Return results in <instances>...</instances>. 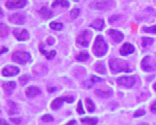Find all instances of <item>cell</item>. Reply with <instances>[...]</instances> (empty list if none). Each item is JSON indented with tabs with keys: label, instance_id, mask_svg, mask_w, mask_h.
<instances>
[{
	"label": "cell",
	"instance_id": "6da1fadb",
	"mask_svg": "<svg viewBox=\"0 0 156 125\" xmlns=\"http://www.w3.org/2000/svg\"><path fill=\"white\" fill-rule=\"evenodd\" d=\"M108 64L111 71L113 73H118L121 72L129 73L132 71V70L129 68L128 62L121 59L112 58L109 60Z\"/></svg>",
	"mask_w": 156,
	"mask_h": 125
},
{
	"label": "cell",
	"instance_id": "7a4b0ae2",
	"mask_svg": "<svg viewBox=\"0 0 156 125\" xmlns=\"http://www.w3.org/2000/svg\"><path fill=\"white\" fill-rule=\"evenodd\" d=\"M108 44L105 42L102 36L98 35L96 37L93 46V52L95 56H104L108 51Z\"/></svg>",
	"mask_w": 156,
	"mask_h": 125
},
{
	"label": "cell",
	"instance_id": "3957f363",
	"mask_svg": "<svg viewBox=\"0 0 156 125\" xmlns=\"http://www.w3.org/2000/svg\"><path fill=\"white\" fill-rule=\"evenodd\" d=\"M31 59L30 53L24 51H16L12 55V60L17 64H24Z\"/></svg>",
	"mask_w": 156,
	"mask_h": 125
},
{
	"label": "cell",
	"instance_id": "277c9868",
	"mask_svg": "<svg viewBox=\"0 0 156 125\" xmlns=\"http://www.w3.org/2000/svg\"><path fill=\"white\" fill-rule=\"evenodd\" d=\"M142 69L146 72H152L156 69V61L151 56H146L141 62Z\"/></svg>",
	"mask_w": 156,
	"mask_h": 125
},
{
	"label": "cell",
	"instance_id": "5b68a950",
	"mask_svg": "<svg viewBox=\"0 0 156 125\" xmlns=\"http://www.w3.org/2000/svg\"><path fill=\"white\" fill-rule=\"evenodd\" d=\"M74 101V97L73 96H65V97H60L57 98L52 102L51 105V108L53 110H58L59 109L62 107L63 105V103L66 102L67 103H72Z\"/></svg>",
	"mask_w": 156,
	"mask_h": 125
},
{
	"label": "cell",
	"instance_id": "8992f818",
	"mask_svg": "<svg viewBox=\"0 0 156 125\" xmlns=\"http://www.w3.org/2000/svg\"><path fill=\"white\" fill-rule=\"evenodd\" d=\"M92 38V33L89 30H86L78 35L77 38V44L83 47H88L90 43V40Z\"/></svg>",
	"mask_w": 156,
	"mask_h": 125
},
{
	"label": "cell",
	"instance_id": "52a82bcc",
	"mask_svg": "<svg viewBox=\"0 0 156 125\" xmlns=\"http://www.w3.org/2000/svg\"><path fill=\"white\" fill-rule=\"evenodd\" d=\"M114 1L113 0H106L103 2H93L90 4V6L91 9L98 10H109L113 7Z\"/></svg>",
	"mask_w": 156,
	"mask_h": 125
},
{
	"label": "cell",
	"instance_id": "ba28073f",
	"mask_svg": "<svg viewBox=\"0 0 156 125\" xmlns=\"http://www.w3.org/2000/svg\"><path fill=\"white\" fill-rule=\"evenodd\" d=\"M27 4V0H9L5 3V6L9 9H22Z\"/></svg>",
	"mask_w": 156,
	"mask_h": 125
},
{
	"label": "cell",
	"instance_id": "9c48e42d",
	"mask_svg": "<svg viewBox=\"0 0 156 125\" xmlns=\"http://www.w3.org/2000/svg\"><path fill=\"white\" fill-rule=\"evenodd\" d=\"M8 20L12 24L22 25L24 24L26 17L24 14L22 12H15V13L9 15L8 17Z\"/></svg>",
	"mask_w": 156,
	"mask_h": 125
},
{
	"label": "cell",
	"instance_id": "30bf717a",
	"mask_svg": "<svg viewBox=\"0 0 156 125\" xmlns=\"http://www.w3.org/2000/svg\"><path fill=\"white\" fill-rule=\"evenodd\" d=\"M116 82L118 85L122 86V87L131 88L136 84V79L133 77H120L116 80Z\"/></svg>",
	"mask_w": 156,
	"mask_h": 125
},
{
	"label": "cell",
	"instance_id": "8fae6325",
	"mask_svg": "<svg viewBox=\"0 0 156 125\" xmlns=\"http://www.w3.org/2000/svg\"><path fill=\"white\" fill-rule=\"evenodd\" d=\"M12 33L18 41H26L29 38V34H28V31L26 29H23V28H15Z\"/></svg>",
	"mask_w": 156,
	"mask_h": 125
},
{
	"label": "cell",
	"instance_id": "7c38bea8",
	"mask_svg": "<svg viewBox=\"0 0 156 125\" xmlns=\"http://www.w3.org/2000/svg\"><path fill=\"white\" fill-rule=\"evenodd\" d=\"M20 73V69L17 66H8L2 70V75L5 77H12L17 75Z\"/></svg>",
	"mask_w": 156,
	"mask_h": 125
},
{
	"label": "cell",
	"instance_id": "4fadbf2b",
	"mask_svg": "<svg viewBox=\"0 0 156 125\" xmlns=\"http://www.w3.org/2000/svg\"><path fill=\"white\" fill-rule=\"evenodd\" d=\"M135 51L134 46L131 44L125 43L119 49V53L123 56H127L130 54H132Z\"/></svg>",
	"mask_w": 156,
	"mask_h": 125
},
{
	"label": "cell",
	"instance_id": "5bb4252c",
	"mask_svg": "<svg viewBox=\"0 0 156 125\" xmlns=\"http://www.w3.org/2000/svg\"><path fill=\"white\" fill-rule=\"evenodd\" d=\"M108 35H110V37L113 39V41H115V42H120L124 38V34L120 31L115 29H110L108 31Z\"/></svg>",
	"mask_w": 156,
	"mask_h": 125
},
{
	"label": "cell",
	"instance_id": "9a60e30c",
	"mask_svg": "<svg viewBox=\"0 0 156 125\" xmlns=\"http://www.w3.org/2000/svg\"><path fill=\"white\" fill-rule=\"evenodd\" d=\"M33 72L39 76H42V75H46V73L48 72V68L45 64H39L33 66Z\"/></svg>",
	"mask_w": 156,
	"mask_h": 125
},
{
	"label": "cell",
	"instance_id": "2e32d148",
	"mask_svg": "<svg viewBox=\"0 0 156 125\" xmlns=\"http://www.w3.org/2000/svg\"><path fill=\"white\" fill-rule=\"evenodd\" d=\"M2 87H3L4 92L6 95H10L13 92L14 89L16 87V83L15 82H4L2 83Z\"/></svg>",
	"mask_w": 156,
	"mask_h": 125
},
{
	"label": "cell",
	"instance_id": "e0dca14e",
	"mask_svg": "<svg viewBox=\"0 0 156 125\" xmlns=\"http://www.w3.org/2000/svg\"><path fill=\"white\" fill-rule=\"evenodd\" d=\"M41 91L40 88L36 87H30L27 88L26 90V95L28 98H33L36 96L40 95L41 94Z\"/></svg>",
	"mask_w": 156,
	"mask_h": 125
},
{
	"label": "cell",
	"instance_id": "ac0fdd59",
	"mask_svg": "<svg viewBox=\"0 0 156 125\" xmlns=\"http://www.w3.org/2000/svg\"><path fill=\"white\" fill-rule=\"evenodd\" d=\"M39 49H40V53L41 54L44 55L46 56V58L48 59V60H51V59H53L56 55V51L54 50L50 51H47L44 50V46L42 44H40V46H39Z\"/></svg>",
	"mask_w": 156,
	"mask_h": 125
},
{
	"label": "cell",
	"instance_id": "d6986e66",
	"mask_svg": "<svg viewBox=\"0 0 156 125\" xmlns=\"http://www.w3.org/2000/svg\"><path fill=\"white\" fill-rule=\"evenodd\" d=\"M105 26V21L102 19H96L90 24V27L94 28L95 30L101 31L103 30Z\"/></svg>",
	"mask_w": 156,
	"mask_h": 125
},
{
	"label": "cell",
	"instance_id": "ffe728a7",
	"mask_svg": "<svg viewBox=\"0 0 156 125\" xmlns=\"http://www.w3.org/2000/svg\"><path fill=\"white\" fill-rule=\"evenodd\" d=\"M51 6L53 9H56L58 7L67 9L70 6V2L67 0H55L52 3Z\"/></svg>",
	"mask_w": 156,
	"mask_h": 125
},
{
	"label": "cell",
	"instance_id": "44dd1931",
	"mask_svg": "<svg viewBox=\"0 0 156 125\" xmlns=\"http://www.w3.org/2000/svg\"><path fill=\"white\" fill-rule=\"evenodd\" d=\"M95 93L98 96V97H100L101 98L106 99L111 97V96L113 95V92L111 90L102 91L100 89H96L95 91Z\"/></svg>",
	"mask_w": 156,
	"mask_h": 125
},
{
	"label": "cell",
	"instance_id": "7402d4cb",
	"mask_svg": "<svg viewBox=\"0 0 156 125\" xmlns=\"http://www.w3.org/2000/svg\"><path fill=\"white\" fill-rule=\"evenodd\" d=\"M103 79H102L101 77H99L95 76V75H91L90 76L89 80L88 81L86 82V83H84V87H87V88H90L93 85V84H95L96 82H101L103 81Z\"/></svg>",
	"mask_w": 156,
	"mask_h": 125
},
{
	"label": "cell",
	"instance_id": "603a6c76",
	"mask_svg": "<svg viewBox=\"0 0 156 125\" xmlns=\"http://www.w3.org/2000/svg\"><path fill=\"white\" fill-rule=\"evenodd\" d=\"M38 12L44 18V19H49V18L53 17V12L51 11V10L45 6L41 7V9L38 10Z\"/></svg>",
	"mask_w": 156,
	"mask_h": 125
},
{
	"label": "cell",
	"instance_id": "cb8c5ba5",
	"mask_svg": "<svg viewBox=\"0 0 156 125\" xmlns=\"http://www.w3.org/2000/svg\"><path fill=\"white\" fill-rule=\"evenodd\" d=\"M85 102H86V106H87V111L89 112V113H93L95 109V106L94 102H93V101L91 100V99L87 98H86Z\"/></svg>",
	"mask_w": 156,
	"mask_h": 125
},
{
	"label": "cell",
	"instance_id": "d4e9b609",
	"mask_svg": "<svg viewBox=\"0 0 156 125\" xmlns=\"http://www.w3.org/2000/svg\"><path fill=\"white\" fill-rule=\"evenodd\" d=\"M88 58H89V55H88V53L87 51L80 52L79 54L76 55L75 57V59H77V61H80V62L87 61L88 59Z\"/></svg>",
	"mask_w": 156,
	"mask_h": 125
},
{
	"label": "cell",
	"instance_id": "484cf974",
	"mask_svg": "<svg viewBox=\"0 0 156 125\" xmlns=\"http://www.w3.org/2000/svg\"><path fill=\"white\" fill-rule=\"evenodd\" d=\"M95 71H97L100 74L105 75L106 73V69L105 65L102 63H101V62H98V63L95 64Z\"/></svg>",
	"mask_w": 156,
	"mask_h": 125
},
{
	"label": "cell",
	"instance_id": "4316f807",
	"mask_svg": "<svg viewBox=\"0 0 156 125\" xmlns=\"http://www.w3.org/2000/svg\"><path fill=\"white\" fill-rule=\"evenodd\" d=\"M81 121L83 123L88 125H95L97 124L98 120L95 118H85L81 119Z\"/></svg>",
	"mask_w": 156,
	"mask_h": 125
},
{
	"label": "cell",
	"instance_id": "83f0119b",
	"mask_svg": "<svg viewBox=\"0 0 156 125\" xmlns=\"http://www.w3.org/2000/svg\"><path fill=\"white\" fill-rule=\"evenodd\" d=\"M49 27H50L51 28H52V29L54 30L60 31L62 30V28H63V24L60 22H52L50 23V24H49Z\"/></svg>",
	"mask_w": 156,
	"mask_h": 125
},
{
	"label": "cell",
	"instance_id": "f1b7e54d",
	"mask_svg": "<svg viewBox=\"0 0 156 125\" xmlns=\"http://www.w3.org/2000/svg\"><path fill=\"white\" fill-rule=\"evenodd\" d=\"M9 115H14V114L17 113V107L16 104L13 102H9Z\"/></svg>",
	"mask_w": 156,
	"mask_h": 125
},
{
	"label": "cell",
	"instance_id": "f546056e",
	"mask_svg": "<svg viewBox=\"0 0 156 125\" xmlns=\"http://www.w3.org/2000/svg\"><path fill=\"white\" fill-rule=\"evenodd\" d=\"M153 43V39L150 38H142L141 40V45L142 47H147V46L151 45Z\"/></svg>",
	"mask_w": 156,
	"mask_h": 125
},
{
	"label": "cell",
	"instance_id": "4dcf8cb0",
	"mask_svg": "<svg viewBox=\"0 0 156 125\" xmlns=\"http://www.w3.org/2000/svg\"><path fill=\"white\" fill-rule=\"evenodd\" d=\"M0 27H1V38H4L6 37L8 34H9V27L3 23H1Z\"/></svg>",
	"mask_w": 156,
	"mask_h": 125
},
{
	"label": "cell",
	"instance_id": "1f68e13d",
	"mask_svg": "<svg viewBox=\"0 0 156 125\" xmlns=\"http://www.w3.org/2000/svg\"><path fill=\"white\" fill-rule=\"evenodd\" d=\"M80 14V9H73L70 12V16L72 19H76Z\"/></svg>",
	"mask_w": 156,
	"mask_h": 125
},
{
	"label": "cell",
	"instance_id": "d6a6232c",
	"mask_svg": "<svg viewBox=\"0 0 156 125\" xmlns=\"http://www.w3.org/2000/svg\"><path fill=\"white\" fill-rule=\"evenodd\" d=\"M142 30L147 33H156V25L150 27H143Z\"/></svg>",
	"mask_w": 156,
	"mask_h": 125
},
{
	"label": "cell",
	"instance_id": "836d02e7",
	"mask_svg": "<svg viewBox=\"0 0 156 125\" xmlns=\"http://www.w3.org/2000/svg\"><path fill=\"white\" fill-rule=\"evenodd\" d=\"M41 120L44 122H51L54 121V118L50 114H46L41 117Z\"/></svg>",
	"mask_w": 156,
	"mask_h": 125
},
{
	"label": "cell",
	"instance_id": "e575fe53",
	"mask_svg": "<svg viewBox=\"0 0 156 125\" xmlns=\"http://www.w3.org/2000/svg\"><path fill=\"white\" fill-rule=\"evenodd\" d=\"M77 112L79 114H84L85 113V111L84 110V109H83V106H82V101L81 100H79L77 102Z\"/></svg>",
	"mask_w": 156,
	"mask_h": 125
},
{
	"label": "cell",
	"instance_id": "d590c367",
	"mask_svg": "<svg viewBox=\"0 0 156 125\" xmlns=\"http://www.w3.org/2000/svg\"><path fill=\"white\" fill-rule=\"evenodd\" d=\"M28 80H29V77H28L27 75H22V76H21L20 77L19 81H20L21 84H22V86H24V85L27 84L28 82Z\"/></svg>",
	"mask_w": 156,
	"mask_h": 125
},
{
	"label": "cell",
	"instance_id": "8d00e7d4",
	"mask_svg": "<svg viewBox=\"0 0 156 125\" xmlns=\"http://www.w3.org/2000/svg\"><path fill=\"white\" fill-rule=\"evenodd\" d=\"M146 113V111H145L144 109H139V110H137L133 114V116L135 118H138V117H141L145 115Z\"/></svg>",
	"mask_w": 156,
	"mask_h": 125
},
{
	"label": "cell",
	"instance_id": "74e56055",
	"mask_svg": "<svg viewBox=\"0 0 156 125\" xmlns=\"http://www.w3.org/2000/svg\"><path fill=\"white\" fill-rule=\"evenodd\" d=\"M119 17H120V16L119 15H112V16H111L110 17L108 18V22L110 23H113L114 22H115V21H118L119 20Z\"/></svg>",
	"mask_w": 156,
	"mask_h": 125
},
{
	"label": "cell",
	"instance_id": "f35d334b",
	"mask_svg": "<svg viewBox=\"0 0 156 125\" xmlns=\"http://www.w3.org/2000/svg\"><path fill=\"white\" fill-rule=\"evenodd\" d=\"M55 42V40L53 37H48L47 39V44L49 46H52Z\"/></svg>",
	"mask_w": 156,
	"mask_h": 125
},
{
	"label": "cell",
	"instance_id": "ab89813d",
	"mask_svg": "<svg viewBox=\"0 0 156 125\" xmlns=\"http://www.w3.org/2000/svg\"><path fill=\"white\" fill-rule=\"evenodd\" d=\"M10 120L11 121L12 123H14L15 124H20L21 123V119L18 118H10Z\"/></svg>",
	"mask_w": 156,
	"mask_h": 125
},
{
	"label": "cell",
	"instance_id": "60d3db41",
	"mask_svg": "<svg viewBox=\"0 0 156 125\" xmlns=\"http://www.w3.org/2000/svg\"><path fill=\"white\" fill-rule=\"evenodd\" d=\"M151 111L153 112V113H156V100L152 104L151 107Z\"/></svg>",
	"mask_w": 156,
	"mask_h": 125
},
{
	"label": "cell",
	"instance_id": "b9f144b4",
	"mask_svg": "<svg viewBox=\"0 0 156 125\" xmlns=\"http://www.w3.org/2000/svg\"><path fill=\"white\" fill-rule=\"evenodd\" d=\"M57 91V88L56 87H48V92L50 93H55Z\"/></svg>",
	"mask_w": 156,
	"mask_h": 125
},
{
	"label": "cell",
	"instance_id": "7bdbcfd3",
	"mask_svg": "<svg viewBox=\"0 0 156 125\" xmlns=\"http://www.w3.org/2000/svg\"><path fill=\"white\" fill-rule=\"evenodd\" d=\"M1 125H9V124L4 119H1Z\"/></svg>",
	"mask_w": 156,
	"mask_h": 125
},
{
	"label": "cell",
	"instance_id": "ee69618b",
	"mask_svg": "<svg viewBox=\"0 0 156 125\" xmlns=\"http://www.w3.org/2000/svg\"><path fill=\"white\" fill-rule=\"evenodd\" d=\"M7 51H9V49H8L6 47H3V48L1 49V54L4 53H6Z\"/></svg>",
	"mask_w": 156,
	"mask_h": 125
},
{
	"label": "cell",
	"instance_id": "f6af8a7d",
	"mask_svg": "<svg viewBox=\"0 0 156 125\" xmlns=\"http://www.w3.org/2000/svg\"><path fill=\"white\" fill-rule=\"evenodd\" d=\"M75 123H76V120H71L69 121L66 125H75Z\"/></svg>",
	"mask_w": 156,
	"mask_h": 125
},
{
	"label": "cell",
	"instance_id": "bcb514c9",
	"mask_svg": "<svg viewBox=\"0 0 156 125\" xmlns=\"http://www.w3.org/2000/svg\"><path fill=\"white\" fill-rule=\"evenodd\" d=\"M153 88H154V90L155 91H156V83H155V84H153Z\"/></svg>",
	"mask_w": 156,
	"mask_h": 125
},
{
	"label": "cell",
	"instance_id": "7dc6e473",
	"mask_svg": "<svg viewBox=\"0 0 156 125\" xmlns=\"http://www.w3.org/2000/svg\"><path fill=\"white\" fill-rule=\"evenodd\" d=\"M73 1H74V2H79L80 0H73Z\"/></svg>",
	"mask_w": 156,
	"mask_h": 125
}]
</instances>
